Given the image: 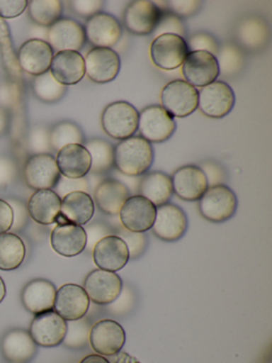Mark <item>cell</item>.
Segmentation results:
<instances>
[{
    "label": "cell",
    "instance_id": "4dcf8cb0",
    "mask_svg": "<svg viewBox=\"0 0 272 363\" xmlns=\"http://www.w3.org/2000/svg\"><path fill=\"white\" fill-rule=\"evenodd\" d=\"M140 196L150 201L155 207L168 203L174 194L171 177L162 172L146 174L138 184Z\"/></svg>",
    "mask_w": 272,
    "mask_h": 363
},
{
    "label": "cell",
    "instance_id": "b9f144b4",
    "mask_svg": "<svg viewBox=\"0 0 272 363\" xmlns=\"http://www.w3.org/2000/svg\"><path fill=\"white\" fill-rule=\"evenodd\" d=\"M185 31L186 29H185L181 18L166 10L163 12V16L153 33H154L155 38L162 35H176L184 39L185 35H186Z\"/></svg>",
    "mask_w": 272,
    "mask_h": 363
},
{
    "label": "cell",
    "instance_id": "e0dca14e",
    "mask_svg": "<svg viewBox=\"0 0 272 363\" xmlns=\"http://www.w3.org/2000/svg\"><path fill=\"white\" fill-rule=\"evenodd\" d=\"M188 227L186 214L174 203H165L157 208L152 231L162 241L176 242L186 233Z\"/></svg>",
    "mask_w": 272,
    "mask_h": 363
},
{
    "label": "cell",
    "instance_id": "5bb4252c",
    "mask_svg": "<svg viewBox=\"0 0 272 363\" xmlns=\"http://www.w3.org/2000/svg\"><path fill=\"white\" fill-rule=\"evenodd\" d=\"M182 74L185 82L195 88H204L220 75L216 57L206 52H189L182 65Z\"/></svg>",
    "mask_w": 272,
    "mask_h": 363
},
{
    "label": "cell",
    "instance_id": "7402d4cb",
    "mask_svg": "<svg viewBox=\"0 0 272 363\" xmlns=\"http://www.w3.org/2000/svg\"><path fill=\"white\" fill-rule=\"evenodd\" d=\"M53 50L46 41L38 39L28 40L19 48V67L30 75L40 76L50 69Z\"/></svg>",
    "mask_w": 272,
    "mask_h": 363
},
{
    "label": "cell",
    "instance_id": "2e32d148",
    "mask_svg": "<svg viewBox=\"0 0 272 363\" xmlns=\"http://www.w3.org/2000/svg\"><path fill=\"white\" fill-rule=\"evenodd\" d=\"M89 301L83 286L76 284H66L55 293L53 311L57 312L66 322L80 320L86 315Z\"/></svg>",
    "mask_w": 272,
    "mask_h": 363
},
{
    "label": "cell",
    "instance_id": "9a60e30c",
    "mask_svg": "<svg viewBox=\"0 0 272 363\" xmlns=\"http://www.w3.org/2000/svg\"><path fill=\"white\" fill-rule=\"evenodd\" d=\"M91 348L101 356H114L123 350L125 331L116 320H101L91 326L89 333Z\"/></svg>",
    "mask_w": 272,
    "mask_h": 363
},
{
    "label": "cell",
    "instance_id": "83f0119b",
    "mask_svg": "<svg viewBox=\"0 0 272 363\" xmlns=\"http://www.w3.org/2000/svg\"><path fill=\"white\" fill-rule=\"evenodd\" d=\"M55 293L57 289L49 280H32L23 288L21 292V301L28 311L36 315L53 310Z\"/></svg>",
    "mask_w": 272,
    "mask_h": 363
},
{
    "label": "cell",
    "instance_id": "9c48e42d",
    "mask_svg": "<svg viewBox=\"0 0 272 363\" xmlns=\"http://www.w3.org/2000/svg\"><path fill=\"white\" fill-rule=\"evenodd\" d=\"M26 184L33 190H52L61 174L55 158L49 154H38L30 157L23 169Z\"/></svg>",
    "mask_w": 272,
    "mask_h": 363
},
{
    "label": "cell",
    "instance_id": "ffe728a7",
    "mask_svg": "<svg viewBox=\"0 0 272 363\" xmlns=\"http://www.w3.org/2000/svg\"><path fill=\"white\" fill-rule=\"evenodd\" d=\"M93 259L100 269L116 273L129 262V250L123 239L117 235H108L94 246Z\"/></svg>",
    "mask_w": 272,
    "mask_h": 363
},
{
    "label": "cell",
    "instance_id": "30bf717a",
    "mask_svg": "<svg viewBox=\"0 0 272 363\" xmlns=\"http://www.w3.org/2000/svg\"><path fill=\"white\" fill-rule=\"evenodd\" d=\"M67 331V322L57 312H42L36 314L30 325L29 333L36 345L55 347L63 343Z\"/></svg>",
    "mask_w": 272,
    "mask_h": 363
},
{
    "label": "cell",
    "instance_id": "7c38bea8",
    "mask_svg": "<svg viewBox=\"0 0 272 363\" xmlns=\"http://www.w3.org/2000/svg\"><path fill=\"white\" fill-rule=\"evenodd\" d=\"M163 10L150 0H135L125 8V28L136 35H148L154 33Z\"/></svg>",
    "mask_w": 272,
    "mask_h": 363
},
{
    "label": "cell",
    "instance_id": "484cf974",
    "mask_svg": "<svg viewBox=\"0 0 272 363\" xmlns=\"http://www.w3.org/2000/svg\"><path fill=\"white\" fill-rule=\"evenodd\" d=\"M49 72L63 86L79 84L85 76L84 58L78 52H57L53 56Z\"/></svg>",
    "mask_w": 272,
    "mask_h": 363
},
{
    "label": "cell",
    "instance_id": "60d3db41",
    "mask_svg": "<svg viewBox=\"0 0 272 363\" xmlns=\"http://www.w3.org/2000/svg\"><path fill=\"white\" fill-rule=\"evenodd\" d=\"M186 43L188 50H191V52H206L215 57L217 56L219 48H220L216 38L205 31L191 35L187 40Z\"/></svg>",
    "mask_w": 272,
    "mask_h": 363
},
{
    "label": "cell",
    "instance_id": "7bdbcfd3",
    "mask_svg": "<svg viewBox=\"0 0 272 363\" xmlns=\"http://www.w3.org/2000/svg\"><path fill=\"white\" fill-rule=\"evenodd\" d=\"M117 237L123 239V242L127 244L130 259L138 258L146 250L147 243H148L146 233H131L121 226L118 229Z\"/></svg>",
    "mask_w": 272,
    "mask_h": 363
},
{
    "label": "cell",
    "instance_id": "8d00e7d4",
    "mask_svg": "<svg viewBox=\"0 0 272 363\" xmlns=\"http://www.w3.org/2000/svg\"><path fill=\"white\" fill-rule=\"evenodd\" d=\"M219 74L223 76H235L240 73L244 65V55L239 48L232 44H225L219 48L216 56Z\"/></svg>",
    "mask_w": 272,
    "mask_h": 363
},
{
    "label": "cell",
    "instance_id": "816d5d0a",
    "mask_svg": "<svg viewBox=\"0 0 272 363\" xmlns=\"http://www.w3.org/2000/svg\"><path fill=\"white\" fill-rule=\"evenodd\" d=\"M80 363H110V361L101 354H91L84 357Z\"/></svg>",
    "mask_w": 272,
    "mask_h": 363
},
{
    "label": "cell",
    "instance_id": "d6986e66",
    "mask_svg": "<svg viewBox=\"0 0 272 363\" xmlns=\"http://www.w3.org/2000/svg\"><path fill=\"white\" fill-rule=\"evenodd\" d=\"M47 43L59 52H78L86 42L84 27L70 18H61L49 27Z\"/></svg>",
    "mask_w": 272,
    "mask_h": 363
},
{
    "label": "cell",
    "instance_id": "1f68e13d",
    "mask_svg": "<svg viewBox=\"0 0 272 363\" xmlns=\"http://www.w3.org/2000/svg\"><path fill=\"white\" fill-rule=\"evenodd\" d=\"M238 42L250 50H261L269 41V27L263 18L249 16L238 25Z\"/></svg>",
    "mask_w": 272,
    "mask_h": 363
},
{
    "label": "cell",
    "instance_id": "d6a6232c",
    "mask_svg": "<svg viewBox=\"0 0 272 363\" xmlns=\"http://www.w3.org/2000/svg\"><path fill=\"white\" fill-rule=\"evenodd\" d=\"M26 246L23 240L15 233L0 235V269L13 271L21 267L25 260Z\"/></svg>",
    "mask_w": 272,
    "mask_h": 363
},
{
    "label": "cell",
    "instance_id": "7a4b0ae2",
    "mask_svg": "<svg viewBox=\"0 0 272 363\" xmlns=\"http://www.w3.org/2000/svg\"><path fill=\"white\" fill-rule=\"evenodd\" d=\"M140 113L127 101H115L104 108L101 116L102 128L108 137L125 140L138 130Z\"/></svg>",
    "mask_w": 272,
    "mask_h": 363
},
{
    "label": "cell",
    "instance_id": "cb8c5ba5",
    "mask_svg": "<svg viewBox=\"0 0 272 363\" xmlns=\"http://www.w3.org/2000/svg\"><path fill=\"white\" fill-rule=\"evenodd\" d=\"M55 161L61 176L69 179L84 178L91 172V155L80 144H70L61 148Z\"/></svg>",
    "mask_w": 272,
    "mask_h": 363
},
{
    "label": "cell",
    "instance_id": "681fc988",
    "mask_svg": "<svg viewBox=\"0 0 272 363\" xmlns=\"http://www.w3.org/2000/svg\"><path fill=\"white\" fill-rule=\"evenodd\" d=\"M201 169L205 174L208 186L222 184L221 182L225 179V173L218 164L214 162H205L203 163V167H201Z\"/></svg>",
    "mask_w": 272,
    "mask_h": 363
},
{
    "label": "cell",
    "instance_id": "f6af8a7d",
    "mask_svg": "<svg viewBox=\"0 0 272 363\" xmlns=\"http://www.w3.org/2000/svg\"><path fill=\"white\" fill-rule=\"evenodd\" d=\"M59 190V196L63 199L68 193L76 192H89V180L86 178H79V179H69V178L63 177L61 176L57 186Z\"/></svg>",
    "mask_w": 272,
    "mask_h": 363
},
{
    "label": "cell",
    "instance_id": "3957f363",
    "mask_svg": "<svg viewBox=\"0 0 272 363\" xmlns=\"http://www.w3.org/2000/svg\"><path fill=\"white\" fill-rule=\"evenodd\" d=\"M235 193L225 184L208 186L199 199V211L205 220L222 223L230 220L237 210Z\"/></svg>",
    "mask_w": 272,
    "mask_h": 363
},
{
    "label": "cell",
    "instance_id": "6da1fadb",
    "mask_svg": "<svg viewBox=\"0 0 272 363\" xmlns=\"http://www.w3.org/2000/svg\"><path fill=\"white\" fill-rule=\"evenodd\" d=\"M154 152L150 142L142 137L123 140L114 148V165L128 177L144 175L152 167Z\"/></svg>",
    "mask_w": 272,
    "mask_h": 363
},
{
    "label": "cell",
    "instance_id": "f1b7e54d",
    "mask_svg": "<svg viewBox=\"0 0 272 363\" xmlns=\"http://www.w3.org/2000/svg\"><path fill=\"white\" fill-rule=\"evenodd\" d=\"M61 197L55 191H36L28 201V213L38 224H53L61 214Z\"/></svg>",
    "mask_w": 272,
    "mask_h": 363
},
{
    "label": "cell",
    "instance_id": "8fae6325",
    "mask_svg": "<svg viewBox=\"0 0 272 363\" xmlns=\"http://www.w3.org/2000/svg\"><path fill=\"white\" fill-rule=\"evenodd\" d=\"M83 289L89 301L97 305H110L120 296L123 280L113 272L94 269L85 278Z\"/></svg>",
    "mask_w": 272,
    "mask_h": 363
},
{
    "label": "cell",
    "instance_id": "4316f807",
    "mask_svg": "<svg viewBox=\"0 0 272 363\" xmlns=\"http://www.w3.org/2000/svg\"><path fill=\"white\" fill-rule=\"evenodd\" d=\"M1 352L4 358L11 363H27L38 352V345L23 329L8 331L1 340Z\"/></svg>",
    "mask_w": 272,
    "mask_h": 363
},
{
    "label": "cell",
    "instance_id": "ee69618b",
    "mask_svg": "<svg viewBox=\"0 0 272 363\" xmlns=\"http://www.w3.org/2000/svg\"><path fill=\"white\" fill-rule=\"evenodd\" d=\"M165 4L166 10L180 18L195 16L202 6V1L198 0H171Z\"/></svg>",
    "mask_w": 272,
    "mask_h": 363
},
{
    "label": "cell",
    "instance_id": "603a6c76",
    "mask_svg": "<svg viewBox=\"0 0 272 363\" xmlns=\"http://www.w3.org/2000/svg\"><path fill=\"white\" fill-rule=\"evenodd\" d=\"M50 243L60 256H78L86 248V233L82 226L72 223L57 224L51 233Z\"/></svg>",
    "mask_w": 272,
    "mask_h": 363
},
{
    "label": "cell",
    "instance_id": "f546056e",
    "mask_svg": "<svg viewBox=\"0 0 272 363\" xmlns=\"http://www.w3.org/2000/svg\"><path fill=\"white\" fill-rule=\"evenodd\" d=\"M95 213V203L86 192L68 193L62 199L61 216L72 224L86 225Z\"/></svg>",
    "mask_w": 272,
    "mask_h": 363
},
{
    "label": "cell",
    "instance_id": "d4e9b609",
    "mask_svg": "<svg viewBox=\"0 0 272 363\" xmlns=\"http://www.w3.org/2000/svg\"><path fill=\"white\" fill-rule=\"evenodd\" d=\"M130 196L131 192L128 186L120 180L113 178L102 180L94 190L96 205L106 216H118L123 203Z\"/></svg>",
    "mask_w": 272,
    "mask_h": 363
},
{
    "label": "cell",
    "instance_id": "44dd1931",
    "mask_svg": "<svg viewBox=\"0 0 272 363\" xmlns=\"http://www.w3.org/2000/svg\"><path fill=\"white\" fill-rule=\"evenodd\" d=\"M171 182L174 193L185 201H199L208 189L205 174L197 165H185L176 169Z\"/></svg>",
    "mask_w": 272,
    "mask_h": 363
},
{
    "label": "cell",
    "instance_id": "5b68a950",
    "mask_svg": "<svg viewBox=\"0 0 272 363\" xmlns=\"http://www.w3.org/2000/svg\"><path fill=\"white\" fill-rule=\"evenodd\" d=\"M138 129L142 138L150 143H163L172 137L176 124L174 116L162 106L153 105L140 112Z\"/></svg>",
    "mask_w": 272,
    "mask_h": 363
},
{
    "label": "cell",
    "instance_id": "e575fe53",
    "mask_svg": "<svg viewBox=\"0 0 272 363\" xmlns=\"http://www.w3.org/2000/svg\"><path fill=\"white\" fill-rule=\"evenodd\" d=\"M84 147L91 155V174H103L112 169L114 165V147L108 142L94 139L86 142Z\"/></svg>",
    "mask_w": 272,
    "mask_h": 363
},
{
    "label": "cell",
    "instance_id": "836d02e7",
    "mask_svg": "<svg viewBox=\"0 0 272 363\" xmlns=\"http://www.w3.org/2000/svg\"><path fill=\"white\" fill-rule=\"evenodd\" d=\"M29 16L35 24L50 27L61 20L63 4L60 0H32L28 1Z\"/></svg>",
    "mask_w": 272,
    "mask_h": 363
},
{
    "label": "cell",
    "instance_id": "8992f818",
    "mask_svg": "<svg viewBox=\"0 0 272 363\" xmlns=\"http://www.w3.org/2000/svg\"><path fill=\"white\" fill-rule=\"evenodd\" d=\"M188 52L185 39L176 35H159L153 40L150 46L153 63L164 71L178 69L184 62Z\"/></svg>",
    "mask_w": 272,
    "mask_h": 363
},
{
    "label": "cell",
    "instance_id": "ab89813d",
    "mask_svg": "<svg viewBox=\"0 0 272 363\" xmlns=\"http://www.w3.org/2000/svg\"><path fill=\"white\" fill-rule=\"evenodd\" d=\"M91 325L84 318L76 320H69L67 323V331L63 343L68 347L80 348L86 345L89 341Z\"/></svg>",
    "mask_w": 272,
    "mask_h": 363
},
{
    "label": "cell",
    "instance_id": "f907efd6",
    "mask_svg": "<svg viewBox=\"0 0 272 363\" xmlns=\"http://www.w3.org/2000/svg\"><path fill=\"white\" fill-rule=\"evenodd\" d=\"M14 223V211L4 199H0V235L8 233Z\"/></svg>",
    "mask_w": 272,
    "mask_h": 363
},
{
    "label": "cell",
    "instance_id": "74e56055",
    "mask_svg": "<svg viewBox=\"0 0 272 363\" xmlns=\"http://www.w3.org/2000/svg\"><path fill=\"white\" fill-rule=\"evenodd\" d=\"M84 135L78 125L74 123L64 122L57 124L50 133V144L53 148L60 150L70 144L83 145Z\"/></svg>",
    "mask_w": 272,
    "mask_h": 363
},
{
    "label": "cell",
    "instance_id": "f5cc1de1",
    "mask_svg": "<svg viewBox=\"0 0 272 363\" xmlns=\"http://www.w3.org/2000/svg\"><path fill=\"white\" fill-rule=\"evenodd\" d=\"M6 284H4V279H2L1 277H0V303H1V301H4V297H6Z\"/></svg>",
    "mask_w": 272,
    "mask_h": 363
},
{
    "label": "cell",
    "instance_id": "f35d334b",
    "mask_svg": "<svg viewBox=\"0 0 272 363\" xmlns=\"http://www.w3.org/2000/svg\"><path fill=\"white\" fill-rule=\"evenodd\" d=\"M0 50H1L2 59L6 65V71L10 75L18 76L21 74V67L13 50L10 28L6 21L2 18H0Z\"/></svg>",
    "mask_w": 272,
    "mask_h": 363
},
{
    "label": "cell",
    "instance_id": "52a82bcc",
    "mask_svg": "<svg viewBox=\"0 0 272 363\" xmlns=\"http://www.w3.org/2000/svg\"><path fill=\"white\" fill-rule=\"evenodd\" d=\"M234 105L235 94L227 82H214L199 91L198 108L208 118H225L233 110Z\"/></svg>",
    "mask_w": 272,
    "mask_h": 363
},
{
    "label": "cell",
    "instance_id": "4fadbf2b",
    "mask_svg": "<svg viewBox=\"0 0 272 363\" xmlns=\"http://www.w3.org/2000/svg\"><path fill=\"white\" fill-rule=\"evenodd\" d=\"M85 74L96 84H108L120 72V57L112 48H95L84 59Z\"/></svg>",
    "mask_w": 272,
    "mask_h": 363
},
{
    "label": "cell",
    "instance_id": "ac0fdd59",
    "mask_svg": "<svg viewBox=\"0 0 272 363\" xmlns=\"http://www.w3.org/2000/svg\"><path fill=\"white\" fill-rule=\"evenodd\" d=\"M84 30L86 40L95 48H114L123 35L120 23L106 12H99L87 18Z\"/></svg>",
    "mask_w": 272,
    "mask_h": 363
},
{
    "label": "cell",
    "instance_id": "bcb514c9",
    "mask_svg": "<svg viewBox=\"0 0 272 363\" xmlns=\"http://www.w3.org/2000/svg\"><path fill=\"white\" fill-rule=\"evenodd\" d=\"M70 5L78 16L89 18L101 12L104 3L101 0H74Z\"/></svg>",
    "mask_w": 272,
    "mask_h": 363
},
{
    "label": "cell",
    "instance_id": "7dc6e473",
    "mask_svg": "<svg viewBox=\"0 0 272 363\" xmlns=\"http://www.w3.org/2000/svg\"><path fill=\"white\" fill-rule=\"evenodd\" d=\"M28 8L27 0H0V18H15Z\"/></svg>",
    "mask_w": 272,
    "mask_h": 363
},
{
    "label": "cell",
    "instance_id": "d590c367",
    "mask_svg": "<svg viewBox=\"0 0 272 363\" xmlns=\"http://www.w3.org/2000/svg\"><path fill=\"white\" fill-rule=\"evenodd\" d=\"M67 86L59 84L50 72L36 76L33 82V92L40 101L45 103H55L61 101L66 94Z\"/></svg>",
    "mask_w": 272,
    "mask_h": 363
},
{
    "label": "cell",
    "instance_id": "c3c4849f",
    "mask_svg": "<svg viewBox=\"0 0 272 363\" xmlns=\"http://www.w3.org/2000/svg\"><path fill=\"white\" fill-rule=\"evenodd\" d=\"M84 230L86 233L87 238L86 247L87 246L93 247L100 240L110 235V229L106 225L102 224V223H93V224L87 225Z\"/></svg>",
    "mask_w": 272,
    "mask_h": 363
},
{
    "label": "cell",
    "instance_id": "ba28073f",
    "mask_svg": "<svg viewBox=\"0 0 272 363\" xmlns=\"http://www.w3.org/2000/svg\"><path fill=\"white\" fill-rule=\"evenodd\" d=\"M121 226L131 233H144L152 228L157 207L140 195H134L123 203L119 212Z\"/></svg>",
    "mask_w": 272,
    "mask_h": 363
},
{
    "label": "cell",
    "instance_id": "277c9868",
    "mask_svg": "<svg viewBox=\"0 0 272 363\" xmlns=\"http://www.w3.org/2000/svg\"><path fill=\"white\" fill-rule=\"evenodd\" d=\"M164 109L176 118H187L198 109L199 91L185 80L168 82L161 93Z\"/></svg>",
    "mask_w": 272,
    "mask_h": 363
}]
</instances>
